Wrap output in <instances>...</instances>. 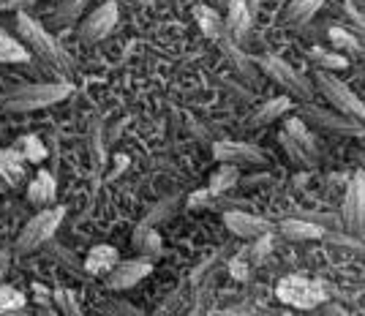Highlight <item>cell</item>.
I'll use <instances>...</instances> for the list:
<instances>
[{
    "instance_id": "obj_1",
    "label": "cell",
    "mask_w": 365,
    "mask_h": 316,
    "mask_svg": "<svg viewBox=\"0 0 365 316\" xmlns=\"http://www.w3.org/2000/svg\"><path fill=\"white\" fill-rule=\"evenodd\" d=\"M16 33H19V41L31 46V52L44 63V66H49L52 71H58V74H63V76L71 74V61H68V55H66L63 46L41 28V22H36L31 14L19 11V14H16Z\"/></svg>"
},
{
    "instance_id": "obj_2",
    "label": "cell",
    "mask_w": 365,
    "mask_h": 316,
    "mask_svg": "<svg viewBox=\"0 0 365 316\" xmlns=\"http://www.w3.org/2000/svg\"><path fill=\"white\" fill-rule=\"evenodd\" d=\"M71 93H74L71 82H36V85H25L9 93L3 106L9 112H33V109H44L58 101H66Z\"/></svg>"
},
{
    "instance_id": "obj_3",
    "label": "cell",
    "mask_w": 365,
    "mask_h": 316,
    "mask_svg": "<svg viewBox=\"0 0 365 316\" xmlns=\"http://www.w3.org/2000/svg\"><path fill=\"white\" fill-rule=\"evenodd\" d=\"M314 82H317V91L324 96V101H330L335 112H341V115H349L354 121H365V104L360 101V96L346 88V82H341L335 74L330 71H322L317 68L314 71Z\"/></svg>"
},
{
    "instance_id": "obj_4",
    "label": "cell",
    "mask_w": 365,
    "mask_h": 316,
    "mask_svg": "<svg viewBox=\"0 0 365 316\" xmlns=\"http://www.w3.org/2000/svg\"><path fill=\"white\" fill-rule=\"evenodd\" d=\"M275 295L281 302H287L292 308H303V311H311L327 300L324 284L305 278V275H284L275 286Z\"/></svg>"
},
{
    "instance_id": "obj_5",
    "label": "cell",
    "mask_w": 365,
    "mask_h": 316,
    "mask_svg": "<svg viewBox=\"0 0 365 316\" xmlns=\"http://www.w3.org/2000/svg\"><path fill=\"white\" fill-rule=\"evenodd\" d=\"M257 66L262 74L267 79H273L275 85H281L289 96L303 98L305 104H314V85L297 74L287 61H281L275 55H262V58H257Z\"/></svg>"
},
{
    "instance_id": "obj_6",
    "label": "cell",
    "mask_w": 365,
    "mask_h": 316,
    "mask_svg": "<svg viewBox=\"0 0 365 316\" xmlns=\"http://www.w3.org/2000/svg\"><path fill=\"white\" fill-rule=\"evenodd\" d=\"M300 118H303L308 126L319 128V131H327V134H338V136H363L365 126L360 121H354L349 115H341L335 109H322L317 104H303L300 109Z\"/></svg>"
},
{
    "instance_id": "obj_7",
    "label": "cell",
    "mask_w": 365,
    "mask_h": 316,
    "mask_svg": "<svg viewBox=\"0 0 365 316\" xmlns=\"http://www.w3.org/2000/svg\"><path fill=\"white\" fill-rule=\"evenodd\" d=\"M63 215H66L63 208H52V210H41L38 215H33L31 221L25 224V229L19 232L16 251L31 254V251H36V248H41V243H46L55 232H58V226L63 224Z\"/></svg>"
},
{
    "instance_id": "obj_8",
    "label": "cell",
    "mask_w": 365,
    "mask_h": 316,
    "mask_svg": "<svg viewBox=\"0 0 365 316\" xmlns=\"http://www.w3.org/2000/svg\"><path fill=\"white\" fill-rule=\"evenodd\" d=\"M118 16H120V9H118L115 0L101 3L96 11H91V14L85 16V22L79 28V41L82 44H96V41L107 39L109 33L118 28Z\"/></svg>"
},
{
    "instance_id": "obj_9",
    "label": "cell",
    "mask_w": 365,
    "mask_h": 316,
    "mask_svg": "<svg viewBox=\"0 0 365 316\" xmlns=\"http://www.w3.org/2000/svg\"><path fill=\"white\" fill-rule=\"evenodd\" d=\"M224 224L232 235H237L243 240H259V238L275 232V224H270L267 218H259V215L245 210H227L224 213Z\"/></svg>"
},
{
    "instance_id": "obj_10",
    "label": "cell",
    "mask_w": 365,
    "mask_h": 316,
    "mask_svg": "<svg viewBox=\"0 0 365 316\" xmlns=\"http://www.w3.org/2000/svg\"><path fill=\"white\" fill-rule=\"evenodd\" d=\"M213 156L215 161H221V164H235V166H254V164H264L267 158H264V153L254 148V145H248V142H215L213 145Z\"/></svg>"
},
{
    "instance_id": "obj_11",
    "label": "cell",
    "mask_w": 365,
    "mask_h": 316,
    "mask_svg": "<svg viewBox=\"0 0 365 316\" xmlns=\"http://www.w3.org/2000/svg\"><path fill=\"white\" fill-rule=\"evenodd\" d=\"M153 262L150 259H128V262H120L115 270L107 275V286L120 292V289H131L137 286L145 275H150Z\"/></svg>"
},
{
    "instance_id": "obj_12",
    "label": "cell",
    "mask_w": 365,
    "mask_h": 316,
    "mask_svg": "<svg viewBox=\"0 0 365 316\" xmlns=\"http://www.w3.org/2000/svg\"><path fill=\"white\" fill-rule=\"evenodd\" d=\"M275 232L284 238V240H292V243H311V240H322L324 238V226L314 224V221H308V218H284L281 224L275 226Z\"/></svg>"
},
{
    "instance_id": "obj_13",
    "label": "cell",
    "mask_w": 365,
    "mask_h": 316,
    "mask_svg": "<svg viewBox=\"0 0 365 316\" xmlns=\"http://www.w3.org/2000/svg\"><path fill=\"white\" fill-rule=\"evenodd\" d=\"M363 202H365V178H363V172H357L354 180L346 185L344 210H341V221L346 224L349 232H354V226H357V218H360V210H363Z\"/></svg>"
},
{
    "instance_id": "obj_14",
    "label": "cell",
    "mask_w": 365,
    "mask_h": 316,
    "mask_svg": "<svg viewBox=\"0 0 365 316\" xmlns=\"http://www.w3.org/2000/svg\"><path fill=\"white\" fill-rule=\"evenodd\" d=\"M224 22H227V36H232L235 41L243 39L245 33L251 31V22H254V11H251L248 0H232L227 6Z\"/></svg>"
},
{
    "instance_id": "obj_15",
    "label": "cell",
    "mask_w": 365,
    "mask_h": 316,
    "mask_svg": "<svg viewBox=\"0 0 365 316\" xmlns=\"http://www.w3.org/2000/svg\"><path fill=\"white\" fill-rule=\"evenodd\" d=\"M25 180V156L16 148H3L0 151V183L6 188H16Z\"/></svg>"
},
{
    "instance_id": "obj_16",
    "label": "cell",
    "mask_w": 365,
    "mask_h": 316,
    "mask_svg": "<svg viewBox=\"0 0 365 316\" xmlns=\"http://www.w3.org/2000/svg\"><path fill=\"white\" fill-rule=\"evenodd\" d=\"M118 265H120V254L112 245H96V248H91L88 259H85V270L91 272V275H104V278Z\"/></svg>"
},
{
    "instance_id": "obj_17",
    "label": "cell",
    "mask_w": 365,
    "mask_h": 316,
    "mask_svg": "<svg viewBox=\"0 0 365 316\" xmlns=\"http://www.w3.org/2000/svg\"><path fill=\"white\" fill-rule=\"evenodd\" d=\"M55 196H58V183H55V178L49 172H38L36 180L28 185V202H31L33 208L44 210V208H49L55 202Z\"/></svg>"
},
{
    "instance_id": "obj_18",
    "label": "cell",
    "mask_w": 365,
    "mask_h": 316,
    "mask_svg": "<svg viewBox=\"0 0 365 316\" xmlns=\"http://www.w3.org/2000/svg\"><path fill=\"white\" fill-rule=\"evenodd\" d=\"M194 19H197L199 31L205 33L207 39H213V41H224L227 39V22H224V16L218 14L215 9L210 6H194Z\"/></svg>"
},
{
    "instance_id": "obj_19",
    "label": "cell",
    "mask_w": 365,
    "mask_h": 316,
    "mask_svg": "<svg viewBox=\"0 0 365 316\" xmlns=\"http://www.w3.org/2000/svg\"><path fill=\"white\" fill-rule=\"evenodd\" d=\"M292 112V98L289 96H281V98H270V101H264V104L259 106L257 112L251 115V121L248 126H267V123H275L278 118H284V115H289Z\"/></svg>"
},
{
    "instance_id": "obj_20",
    "label": "cell",
    "mask_w": 365,
    "mask_h": 316,
    "mask_svg": "<svg viewBox=\"0 0 365 316\" xmlns=\"http://www.w3.org/2000/svg\"><path fill=\"white\" fill-rule=\"evenodd\" d=\"M284 131H287V134H289L300 148H305V151L319 161V142H317V136L311 134V128H308V123H305L303 118H289Z\"/></svg>"
},
{
    "instance_id": "obj_21",
    "label": "cell",
    "mask_w": 365,
    "mask_h": 316,
    "mask_svg": "<svg viewBox=\"0 0 365 316\" xmlns=\"http://www.w3.org/2000/svg\"><path fill=\"white\" fill-rule=\"evenodd\" d=\"M237 183H240V166L221 164L213 175H210V185H207V188H210L213 194H227V191H232Z\"/></svg>"
},
{
    "instance_id": "obj_22",
    "label": "cell",
    "mask_w": 365,
    "mask_h": 316,
    "mask_svg": "<svg viewBox=\"0 0 365 316\" xmlns=\"http://www.w3.org/2000/svg\"><path fill=\"white\" fill-rule=\"evenodd\" d=\"M322 6H324V0H292L289 9H287V22L289 25H305L319 14Z\"/></svg>"
},
{
    "instance_id": "obj_23",
    "label": "cell",
    "mask_w": 365,
    "mask_h": 316,
    "mask_svg": "<svg viewBox=\"0 0 365 316\" xmlns=\"http://www.w3.org/2000/svg\"><path fill=\"white\" fill-rule=\"evenodd\" d=\"M31 52L22 41H16L14 36L0 31V63H28Z\"/></svg>"
},
{
    "instance_id": "obj_24",
    "label": "cell",
    "mask_w": 365,
    "mask_h": 316,
    "mask_svg": "<svg viewBox=\"0 0 365 316\" xmlns=\"http://www.w3.org/2000/svg\"><path fill=\"white\" fill-rule=\"evenodd\" d=\"M134 248H137L139 254H142V259H155V256L161 254V238H158V232H153V229H148V226L142 224L134 232Z\"/></svg>"
},
{
    "instance_id": "obj_25",
    "label": "cell",
    "mask_w": 365,
    "mask_h": 316,
    "mask_svg": "<svg viewBox=\"0 0 365 316\" xmlns=\"http://www.w3.org/2000/svg\"><path fill=\"white\" fill-rule=\"evenodd\" d=\"M330 41L344 55H360V49H363V41L357 39V33L351 28H330Z\"/></svg>"
},
{
    "instance_id": "obj_26",
    "label": "cell",
    "mask_w": 365,
    "mask_h": 316,
    "mask_svg": "<svg viewBox=\"0 0 365 316\" xmlns=\"http://www.w3.org/2000/svg\"><path fill=\"white\" fill-rule=\"evenodd\" d=\"M311 58H314V63L319 66L322 71H341V68L349 66V58H346L344 52H327V49H322V46H314V49H311Z\"/></svg>"
},
{
    "instance_id": "obj_27",
    "label": "cell",
    "mask_w": 365,
    "mask_h": 316,
    "mask_svg": "<svg viewBox=\"0 0 365 316\" xmlns=\"http://www.w3.org/2000/svg\"><path fill=\"white\" fill-rule=\"evenodd\" d=\"M91 0H63L61 9L52 14V25H58V28H63V25H71V22H76L79 16L85 14V6H88Z\"/></svg>"
},
{
    "instance_id": "obj_28",
    "label": "cell",
    "mask_w": 365,
    "mask_h": 316,
    "mask_svg": "<svg viewBox=\"0 0 365 316\" xmlns=\"http://www.w3.org/2000/svg\"><path fill=\"white\" fill-rule=\"evenodd\" d=\"M278 142H281L284 153H287L297 166H317V158L305 151V148H300V145H297L287 131H281V134H278Z\"/></svg>"
},
{
    "instance_id": "obj_29",
    "label": "cell",
    "mask_w": 365,
    "mask_h": 316,
    "mask_svg": "<svg viewBox=\"0 0 365 316\" xmlns=\"http://www.w3.org/2000/svg\"><path fill=\"white\" fill-rule=\"evenodd\" d=\"M16 151L25 156V161H31V164H41V158L46 156V148L41 145V139L36 134H28L22 136L19 142H16Z\"/></svg>"
},
{
    "instance_id": "obj_30",
    "label": "cell",
    "mask_w": 365,
    "mask_h": 316,
    "mask_svg": "<svg viewBox=\"0 0 365 316\" xmlns=\"http://www.w3.org/2000/svg\"><path fill=\"white\" fill-rule=\"evenodd\" d=\"M25 308V295L14 286H0V314H16Z\"/></svg>"
},
{
    "instance_id": "obj_31",
    "label": "cell",
    "mask_w": 365,
    "mask_h": 316,
    "mask_svg": "<svg viewBox=\"0 0 365 316\" xmlns=\"http://www.w3.org/2000/svg\"><path fill=\"white\" fill-rule=\"evenodd\" d=\"M52 297H55L58 308H61V316H85L82 311H79V305L74 302V297H71V292H66V289H55V292H52Z\"/></svg>"
},
{
    "instance_id": "obj_32",
    "label": "cell",
    "mask_w": 365,
    "mask_h": 316,
    "mask_svg": "<svg viewBox=\"0 0 365 316\" xmlns=\"http://www.w3.org/2000/svg\"><path fill=\"white\" fill-rule=\"evenodd\" d=\"M270 248H273V235H264V238H259V240L254 243L243 256L248 259V262H254V265H257V262H262L264 256L270 254Z\"/></svg>"
},
{
    "instance_id": "obj_33",
    "label": "cell",
    "mask_w": 365,
    "mask_h": 316,
    "mask_svg": "<svg viewBox=\"0 0 365 316\" xmlns=\"http://www.w3.org/2000/svg\"><path fill=\"white\" fill-rule=\"evenodd\" d=\"M229 275H232L235 281H248V275H251V262H248L243 254L235 256V259L229 262Z\"/></svg>"
},
{
    "instance_id": "obj_34",
    "label": "cell",
    "mask_w": 365,
    "mask_h": 316,
    "mask_svg": "<svg viewBox=\"0 0 365 316\" xmlns=\"http://www.w3.org/2000/svg\"><path fill=\"white\" fill-rule=\"evenodd\" d=\"M36 0H0V11H25Z\"/></svg>"
},
{
    "instance_id": "obj_35",
    "label": "cell",
    "mask_w": 365,
    "mask_h": 316,
    "mask_svg": "<svg viewBox=\"0 0 365 316\" xmlns=\"http://www.w3.org/2000/svg\"><path fill=\"white\" fill-rule=\"evenodd\" d=\"M112 314H115V316H145V314H139L137 308L125 305V302H118V305H112Z\"/></svg>"
},
{
    "instance_id": "obj_36",
    "label": "cell",
    "mask_w": 365,
    "mask_h": 316,
    "mask_svg": "<svg viewBox=\"0 0 365 316\" xmlns=\"http://www.w3.org/2000/svg\"><path fill=\"white\" fill-rule=\"evenodd\" d=\"M354 235H360L365 240V202H363V210H360V218H357V226H354Z\"/></svg>"
},
{
    "instance_id": "obj_37",
    "label": "cell",
    "mask_w": 365,
    "mask_h": 316,
    "mask_svg": "<svg viewBox=\"0 0 365 316\" xmlns=\"http://www.w3.org/2000/svg\"><path fill=\"white\" fill-rule=\"evenodd\" d=\"M202 308H205V302L199 300V302H197V308H194V311H191L188 316H202Z\"/></svg>"
},
{
    "instance_id": "obj_38",
    "label": "cell",
    "mask_w": 365,
    "mask_h": 316,
    "mask_svg": "<svg viewBox=\"0 0 365 316\" xmlns=\"http://www.w3.org/2000/svg\"><path fill=\"white\" fill-rule=\"evenodd\" d=\"M38 316H61V314H55L52 308H41V311H38Z\"/></svg>"
},
{
    "instance_id": "obj_39",
    "label": "cell",
    "mask_w": 365,
    "mask_h": 316,
    "mask_svg": "<svg viewBox=\"0 0 365 316\" xmlns=\"http://www.w3.org/2000/svg\"><path fill=\"white\" fill-rule=\"evenodd\" d=\"M218 3H221V6H229V3H232V0H218Z\"/></svg>"
},
{
    "instance_id": "obj_40",
    "label": "cell",
    "mask_w": 365,
    "mask_h": 316,
    "mask_svg": "<svg viewBox=\"0 0 365 316\" xmlns=\"http://www.w3.org/2000/svg\"><path fill=\"white\" fill-rule=\"evenodd\" d=\"M3 188H6V185H3V183H0V191H3Z\"/></svg>"
},
{
    "instance_id": "obj_41",
    "label": "cell",
    "mask_w": 365,
    "mask_h": 316,
    "mask_svg": "<svg viewBox=\"0 0 365 316\" xmlns=\"http://www.w3.org/2000/svg\"><path fill=\"white\" fill-rule=\"evenodd\" d=\"M281 316H292V314H281Z\"/></svg>"
}]
</instances>
